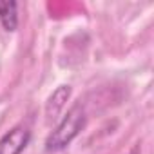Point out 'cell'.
Returning <instances> with one entry per match:
<instances>
[{
	"mask_svg": "<svg viewBox=\"0 0 154 154\" xmlns=\"http://www.w3.org/2000/svg\"><path fill=\"white\" fill-rule=\"evenodd\" d=\"M85 116H84V109L80 105H74L67 111V114L63 116V120L58 123V127L49 134L47 141H45V152H58L62 149H65L84 127Z\"/></svg>",
	"mask_w": 154,
	"mask_h": 154,
	"instance_id": "obj_1",
	"label": "cell"
},
{
	"mask_svg": "<svg viewBox=\"0 0 154 154\" xmlns=\"http://www.w3.org/2000/svg\"><path fill=\"white\" fill-rule=\"evenodd\" d=\"M29 131L26 127H15L0 138V154H20L29 143Z\"/></svg>",
	"mask_w": 154,
	"mask_h": 154,
	"instance_id": "obj_2",
	"label": "cell"
},
{
	"mask_svg": "<svg viewBox=\"0 0 154 154\" xmlns=\"http://www.w3.org/2000/svg\"><path fill=\"white\" fill-rule=\"evenodd\" d=\"M17 2L8 0V2H0V22H2L6 31H15L18 26V13H17Z\"/></svg>",
	"mask_w": 154,
	"mask_h": 154,
	"instance_id": "obj_3",
	"label": "cell"
},
{
	"mask_svg": "<svg viewBox=\"0 0 154 154\" xmlns=\"http://www.w3.org/2000/svg\"><path fill=\"white\" fill-rule=\"evenodd\" d=\"M69 93H71V89H69V87H65V85H62V87H60V89L51 96L49 103H53V102H54V107H51V109L47 111V114H49V116H51V114H56V112L63 107V102L69 98Z\"/></svg>",
	"mask_w": 154,
	"mask_h": 154,
	"instance_id": "obj_4",
	"label": "cell"
}]
</instances>
